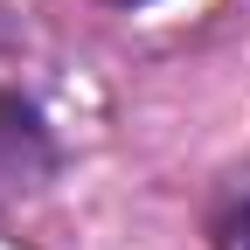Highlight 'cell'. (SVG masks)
<instances>
[{"instance_id":"2","label":"cell","mask_w":250,"mask_h":250,"mask_svg":"<svg viewBox=\"0 0 250 250\" xmlns=\"http://www.w3.org/2000/svg\"><path fill=\"white\" fill-rule=\"evenodd\" d=\"M208 243L215 250H250V167H236L223 181V195L208 208Z\"/></svg>"},{"instance_id":"1","label":"cell","mask_w":250,"mask_h":250,"mask_svg":"<svg viewBox=\"0 0 250 250\" xmlns=\"http://www.w3.org/2000/svg\"><path fill=\"white\" fill-rule=\"evenodd\" d=\"M49 174V132L28 98H14V90H0V202L28 195Z\"/></svg>"},{"instance_id":"3","label":"cell","mask_w":250,"mask_h":250,"mask_svg":"<svg viewBox=\"0 0 250 250\" xmlns=\"http://www.w3.org/2000/svg\"><path fill=\"white\" fill-rule=\"evenodd\" d=\"M111 7H146V0H111Z\"/></svg>"}]
</instances>
